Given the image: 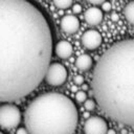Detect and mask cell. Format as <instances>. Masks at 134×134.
<instances>
[{
  "mask_svg": "<svg viewBox=\"0 0 134 134\" xmlns=\"http://www.w3.org/2000/svg\"><path fill=\"white\" fill-rule=\"evenodd\" d=\"M53 51L45 13L31 0H0V102L19 100L44 80Z\"/></svg>",
  "mask_w": 134,
  "mask_h": 134,
  "instance_id": "obj_1",
  "label": "cell"
},
{
  "mask_svg": "<svg viewBox=\"0 0 134 134\" xmlns=\"http://www.w3.org/2000/svg\"><path fill=\"white\" fill-rule=\"evenodd\" d=\"M92 91L105 114L134 127V39L119 41L102 54L93 70Z\"/></svg>",
  "mask_w": 134,
  "mask_h": 134,
  "instance_id": "obj_2",
  "label": "cell"
},
{
  "mask_svg": "<svg viewBox=\"0 0 134 134\" xmlns=\"http://www.w3.org/2000/svg\"><path fill=\"white\" fill-rule=\"evenodd\" d=\"M24 124L30 134L73 133L79 124L77 108L67 95L46 92L35 97L26 107Z\"/></svg>",
  "mask_w": 134,
  "mask_h": 134,
  "instance_id": "obj_3",
  "label": "cell"
},
{
  "mask_svg": "<svg viewBox=\"0 0 134 134\" xmlns=\"http://www.w3.org/2000/svg\"><path fill=\"white\" fill-rule=\"evenodd\" d=\"M21 118V111L16 105L6 103L0 106V127L4 129L16 128L20 125Z\"/></svg>",
  "mask_w": 134,
  "mask_h": 134,
  "instance_id": "obj_4",
  "label": "cell"
},
{
  "mask_svg": "<svg viewBox=\"0 0 134 134\" xmlns=\"http://www.w3.org/2000/svg\"><path fill=\"white\" fill-rule=\"evenodd\" d=\"M67 76H68V71L66 67L62 65L61 63L54 62V63L49 64L44 81L50 86L58 87V86L63 85L66 82Z\"/></svg>",
  "mask_w": 134,
  "mask_h": 134,
  "instance_id": "obj_5",
  "label": "cell"
},
{
  "mask_svg": "<svg viewBox=\"0 0 134 134\" xmlns=\"http://www.w3.org/2000/svg\"><path fill=\"white\" fill-rule=\"evenodd\" d=\"M84 132L87 134H105L108 132V124L100 116H89L84 124Z\"/></svg>",
  "mask_w": 134,
  "mask_h": 134,
  "instance_id": "obj_6",
  "label": "cell"
},
{
  "mask_svg": "<svg viewBox=\"0 0 134 134\" xmlns=\"http://www.w3.org/2000/svg\"><path fill=\"white\" fill-rule=\"evenodd\" d=\"M82 44L89 50L96 49L102 44V36L97 30H86L82 36Z\"/></svg>",
  "mask_w": 134,
  "mask_h": 134,
  "instance_id": "obj_7",
  "label": "cell"
},
{
  "mask_svg": "<svg viewBox=\"0 0 134 134\" xmlns=\"http://www.w3.org/2000/svg\"><path fill=\"white\" fill-rule=\"evenodd\" d=\"M60 25H61V29L65 34L71 35V34H75L79 30L81 24L77 17L73 15H66L61 19Z\"/></svg>",
  "mask_w": 134,
  "mask_h": 134,
  "instance_id": "obj_8",
  "label": "cell"
},
{
  "mask_svg": "<svg viewBox=\"0 0 134 134\" xmlns=\"http://www.w3.org/2000/svg\"><path fill=\"white\" fill-rule=\"evenodd\" d=\"M84 18L89 25H97L103 20V10L97 7H90L85 12Z\"/></svg>",
  "mask_w": 134,
  "mask_h": 134,
  "instance_id": "obj_9",
  "label": "cell"
},
{
  "mask_svg": "<svg viewBox=\"0 0 134 134\" xmlns=\"http://www.w3.org/2000/svg\"><path fill=\"white\" fill-rule=\"evenodd\" d=\"M72 51L73 47L71 43L65 40L59 41L54 46V52L60 59H68L69 57H71Z\"/></svg>",
  "mask_w": 134,
  "mask_h": 134,
  "instance_id": "obj_10",
  "label": "cell"
},
{
  "mask_svg": "<svg viewBox=\"0 0 134 134\" xmlns=\"http://www.w3.org/2000/svg\"><path fill=\"white\" fill-rule=\"evenodd\" d=\"M92 64H93V61H92L91 57L88 55V54H81V55H79L75 59V62H74L75 67L77 69H80V70H83V71L89 70L92 67Z\"/></svg>",
  "mask_w": 134,
  "mask_h": 134,
  "instance_id": "obj_11",
  "label": "cell"
},
{
  "mask_svg": "<svg viewBox=\"0 0 134 134\" xmlns=\"http://www.w3.org/2000/svg\"><path fill=\"white\" fill-rule=\"evenodd\" d=\"M124 15H125L127 21L134 25V0L127 3V5L125 6V9H124Z\"/></svg>",
  "mask_w": 134,
  "mask_h": 134,
  "instance_id": "obj_12",
  "label": "cell"
},
{
  "mask_svg": "<svg viewBox=\"0 0 134 134\" xmlns=\"http://www.w3.org/2000/svg\"><path fill=\"white\" fill-rule=\"evenodd\" d=\"M53 4L60 9H66L71 6L73 0H52Z\"/></svg>",
  "mask_w": 134,
  "mask_h": 134,
  "instance_id": "obj_13",
  "label": "cell"
},
{
  "mask_svg": "<svg viewBox=\"0 0 134 134\" xmlns=\"http://www.w3.org/2000/svg\"><path fill=\"white\" fill-rule=\"evenodd\" d=\"M95 106H96L95 102H94L93 99H91V98H88V99H86V100L84 102V107H85V109H86L87 111H92V110H94Z\"/></svg>",
  "mask_w": 134,
  "mask_h": 134,
  "instance_id": "obj_14",
  "label": "cell"
},
{
  "mask_svg": "<svg viewBox=\"0 0 134 134\" xmlns=\"http://www.w3.org/2000/svg\"><path fill=\"white\" fill-rule=\"evenodd\" d=\"M75 99L79 102V103H84L86 99H87V94L84 90H80L75 93Z\"/></svg>",
  "mask_w": 134,
  "mask_h": 134,
  "instance_id": "obj_15",
  "label": "cell"
},
{
  "mask_svg": "<svg viewBox=\"0 0 134 134\" xmlns=\"http://www.w3.org/2000/svg\"><path fill=\"white\" fill-rule=\"evenodd\" d=\"M84 81H85V79H84V76H83V75H81V74H76V75L74 76V79H73L74 84H75V85H77V86L83 85V84H84Z\"/></svg>",
  "mask_w": 134,
  "mask_h": 134,
  "instance_id": "obj_16",
  "label": "cell"
},
{
  "mask_svg": "<svg viewBox=\"0 0 134 134\" xmlns=\"http://www.w3.org/2000/svg\"><path fill=\"white\" fill-rule=\"evenodd\" d=\"M72 12H73L74 14H79V13H81V12H82V5L79 4V3L73 4V5H72Z\"/></svg>",
  "mask_w": 134,
  "mask_h": 134,
  "instance_id": "obj_17",
  "label": "cell"
},
{
  "mask_svg": "<svg viewBox=\"0 0 134 134\" xmlns=\"http://www.w3.org/2000/svg\"><path fill=\"white\" fill-rule=\"evenodd\" d=\"M102 8H103V10H105V12H109V10L111 9V3H110V2H107V1L103 2V3H102Z\"/></svg>",
  "mask_w": 134,
  "mask_h": 134,
  "instance_id": "obj_18",
  "label": "cell"
},
{
  "mask_svg": "<svg viewBox=\"0 0 134 134\" xmlns=\"http://www.w3.org/2000/svg\"><path fill=\"white\" fill-rule=\"evenodd\" d=\"M16 133H17V134H27L28 131H27L26 128H19V129L16 131Z\"/></svg>",
  "mask_w": 134,
  "mask_h": 134,
  "instance_id": "obj_19",
  "label": "cell"
},
{
  "mask_svg": "<svg viewBox=\"0 0 134 134\" xmlns=\"http://www.w3.org/2000/svg\"><path fill=\"white\" fill-rule=\"evenodd\" d=\"M88 2H90V3H92V4H102L103 2H105V0H87Z\"/></svg>",
  "mask_w": 134,
  "mask_h": 134,
  "instance_id": "obj_20",
  "label": "cell"
},
{
  "mask_svg": "<svg viewBox=\"0 0 134 134\" xmlns=\"http://www.w3.org/2000/svg\"><path fill=\"white\" fill-rule=\"evenodd\" d=\"M111 19H112V21H118V15L117 14H112L111 15Z\"/></svg>",
  "mask_w": 134,
  "mask_h": 134,
  "instance_id": "obj_21",
  "label": "cell"
},
{
  "mask_svg": "<svg viewBox=\"0 0 134 134\" xmlns=\"http://www.w3.org/2000/svg\"><path fill=\"white\" fill-rule=\"evenodd\" d=\"M107 133H110V134H114L115 133V131L114 130H108V132Z\"/></svg>",
  "mask_w": 134,
  "mask_h": 134,
  "instance_id": "obj_22",
  "label": "cell"
},
{
  "mask_svg": "<svg viewBox=\"0 0 134 134\" xmlns=\"http://www.w3.org/2000/svg\"><path fill=\"white\" fill-rule=\"evenodd\" d=\"M84 116H85L86 118H88V117H89V115H88V112H85V113H84Z\"/></svg>",
  "mask_w": 134,
  "mask_h": 134,
  "instance_id": "obj_23",
  "label": "cell"
},
{
  "mask_svg": "<svg viewBox=\"0 0 134 134\" xmlns=\"http://www.w3.org/2000/svg\"><path fill=\"white\" fill-rule=\"evenodd\" d=\"M1 133H2V132H1V131H0V134H1Z\"/></svg>",
  "mask_w": 134,
  "mask_h": 134,
  "instance_id": "obj_24",
  "label": "cell"
}]
</instances>
